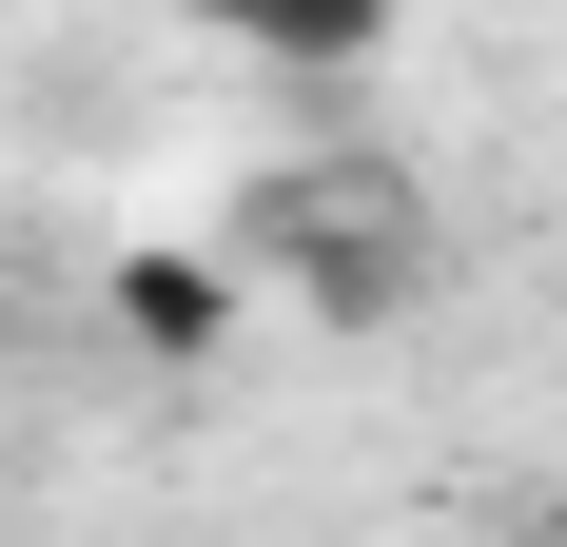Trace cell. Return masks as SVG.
I'll list each match as a JSON object with an SVG mask.
<instances>
[{
	"mask_svg": "<svg viewBox=\"0 0 567 547\" xmlns=\"http://www.w3.org/2000/svg\"><path fill=\"white\" fill-rule=\"evenodd\" d=\"M157 20H216V40L293 59V79H352V59L392 40V0H157Z\"/></svg>",
	"mask_w": 567,
	"mask_h": 547,
	"instance_id": "obj_1",
	"label": "cell"
}]
</instances>
